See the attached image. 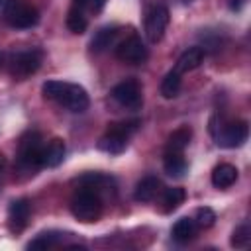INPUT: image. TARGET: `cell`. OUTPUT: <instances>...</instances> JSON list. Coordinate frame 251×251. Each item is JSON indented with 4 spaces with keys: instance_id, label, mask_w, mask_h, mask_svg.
<instances>
[{
    "instance_id": "obj_1",
    "label": "cell",
    "mask_w": 251,
    "mask_h": 251,
    "mask_svg": "<svg viewBox=\"0 0 251 251\" xmlns=\"http://www.w3.org/2000/svg\"><path fill=\"white\" fill-rule=\"evenodd\" d=\"M41 90H43V96L45 98L59 102L61 106H65L67 110H71L75 114L84 112L88 108V104H90L88 92L80 84H75V82L47 80V82H43Z\"/></svg>"
},
{
    "instance_id": "obj_2",
    "label": "cell",
    "mask_w": 251,
    "mask_h": 251,
    "mask_svg": "<svg viewBox=\"0 0 251 251\" xmlns=\"http://www.w3.org/2000/svg\"><path fill=\"white\" fill-rule=\"evenodd\" d=\"M71 212L78 222H84V224L98 222L104 212L102 196L90 188L80 186V188H76V192L71 198Z\"/></svg>"
},
{
    "instance_id": "obj_3",
    "label": "cell",
    "mask_w": 251,
    "mask_h": 251,
    "mask_svg": "<svg viewBox=\"0 0 251 251\" xmlns=\"http://www.w3.org/2000/svg\"><path fill=\"white\" fill-rule=\"evenodd\" d=\"M43 147L45 143L39 131L24 133L18 143V165L33 175L37 169L43 167Z\"/></svg>"
},
{
    "instance_id": "obj_4",
    "label": "cell",
    "mask_w": 251,
    "mask_h": 251,
    "mask_svg": "<svg viewBox=\"0 0 251 251\" xmlns=\"http://www.w3.org/2000/svg\"><path fill=\"white\" fill-rule=\"evenodd\" d=\"M137 127H139V120L108 124V129L104 131V135L98 141V149H102L106 153H112V155L122 153L127 147L129 137L137 131Z\"/></svg>"
},
{
    "instance_id": "obj_5",
    "label": "cell",
    "mask_w": 251,
    "mask_h": 251,
    "mask_svg": "<svg viewBox=\"0 0 251 251\" xmlns=\"http://www.w3.org/2000/svg\"><path fill=\"white\" fill-rule=\"evenodd\" d=\"M210 133H212V137L216 139V143L220 147L233 149V147H239L247 141L249 126L243 120H237V122L220 120V126H216V124L210 126Z\"/></svg>"
},
{
    "instance_id": "obj_6",
    "label": "cell",
    "mask_w": 251,
    "mask_h": 251,
    "mask_svg": "<svg viewBox=\"0 0 251 251\" xmlns=\"http://www.w3.org/2000/svg\"><path fill=\"white\" fill-rule=\"evenodd\" d=\"M4 18L12 27L27 29V27H33L39 22V12L27 0H6Z\"/></svg>"
},
{
    "instance_id": "obj_7",
    "label": "cell",
    "mask_w": 251,
    "mask_h": 251,
    "mask_svg": "<svg viewBox=\"0 0 251 251\" xmlns=\"http://www.w3.org/2000/svg\"><path fill=\"white\" fill-rule=\"evenodd\" d=\"M41 59L43 53L39 49H25V51H18L12 55L10 63H8V71L14 78L24 80L27 76H31L39 67H41Z\"/></svg>"
},
{
    "instance_id": "obj_8",
    "label": "cell",
    "mask_w": 251,
    "mask_h": 251,
    "mask_svg": "<svg viewBox=\"0 0 251 251\" xmlns=\"http://www.w3.org/2000/svg\"><path fill=\"white\" fill-rule=\"evenodd\" d=\"M112 98L126 110H139L143 106V90L137 78H126L112 88Z\"/></svg>"
},
{
    "instance_id": "obj_9",
    "label": "cell",
    "mask_w": 251,
    "mask_h": 251,
    "mask_svg": "<svg viewBox=\"0 0 251 251\" xmlns=\"http://www.w3.org/2000/svg\"><path fill=\"white\" fill-rule=\"evenodd\" d=\"M116 57L122 63H129V65H141L147 61L149 51L145 47V43L141 41V37L137 33H131L129 37H126L124 41H120L116 45Z\"/></svg>"
},
{
    "instance_id": "obj_10",
    "label": "cell",
    "mask_w": 251,
    "mask_h": 251,
    "mask_svg": "<svg viewBox=\"0 0 251 251\" xmlns=\"http://www.w3.org/2000/svg\"><path fill=\"white\" fill-rule=\"evenodd\" d=\"M169 25V10L163 4H155L149 8L145 16V37L149 43H159Z\"/></svg>"
},
{
    "instance_id": "obj_11",
    "label": "cell",
    "mask_w": 251,
    "mask_h": 251,
    "mask_svg": "<svg viewBox=\"0 0 251 251\" xmlns=\"http://www.w3.org/2000/svg\"><path fill=\"white\" fill-rule=\"evenodd\" d=\"M29 214H31V204L27 198H18L14 202H10L8 206V227L14 233H20L25 229L27 222H29Z\"/></svg>"
},
{
    "instance_id": "obj_12",
    "label": "cell",
    "mask_w": 251,
    "mask_h": 251,
    "mask_svg": "<svg viewBox=\"0 0 251 251\" xmlns=\"http://www.w3.org/2000/svg\"><path fill=\"white\" fill-rule=\"evenodd\" d=\"M78 184L98 192L100 196L116 194V180L112 176H108V175H102V173H88V175L78 178Z\"/></svg>"
},
{
    "instance_id": "obj_13",
    "label": "cell",
    "mask_w": 251,
    "mask_h": 251,
    "mask_svg": "<svg viewBox=\"0 0 251 251\" xmlns=\"http://www.w3.org/2000/svg\"><path fill=\"white\" fill-rule=\"evenodd\" d=\"M204 57H206V51L202 47H188L176 61V67L175 71H178L180 75L182 73H188V71H194L198 69L202 63H204Z\"/></svg>"
},
{
    "instance_id": "obj_14",
    "label": "cell",
    "mask_w": 251,
    "mask_h": 251,
    "mask_svg": "<svg viewBox=\"0 0 251 251\" xmlns=\"http://www.w3.org/2000/svg\"><path fill=\"white\" fill-rule=\"evenodd\" d=\"M65 153H67V147H65V141L61 137H53L45 147H43V167H59L65 159Z\"/></svg>"
},
{
    "instance_id": "obj_15",
    "label": "cell",
    "mask_w": 251,
    "mask_h": 251,
    "mask_svg": "<svg viewBox=\"0 0 251 251\" xmlns=\"http://www.w3.org/2000/svg\"><path fill=\"white\" fill-rule=\"evenodd\" d=\"M159 192H161V180L157 176H145L137 182L133 198L137 202H151V200H155V196Z\"/></svg>"
},
{
    "instance_id": "obj_16",
    "label": "cell",
    "mask_w": 251,
    "mask_h": 251,
    "mask_svg": "<svg viewBox=\"0 0 251 251\" xmlns=\"http://www.w3.org/2000/svg\"><path fill=\"white\" fill-rule=\"evenodd\" d=\"M198 233V226L194 222V218H180L175 222L173 229H171V235L176 243H188L190 239H194Z\"/></svg>"
},
{
    "instance_id": "obj_17",
    "label": "cell",
    "mask_w": 251,
    "mask_h": 251,
    "mask_svg": "<svg viewBox=\"0 0 251 251\" xmlns=\"http://www.w3.org/2000/svg\"><path fill=\"white\" fill-rule=\"evenodd\" d=\"M163 169L169 176H184L188 165H186V159L182 153H175V151H165V157H163Z\"/></svg>"
},
{
    "instance_id": "obj_18",
    "label": "cell",
    "mask_w": 251,
    "mask_h": 251,
    "mask_svg": "<svg viewBox=\"0 0 251 251\" xmlns=\"http://www.w3.org/2000/svg\"><path fill=\"white\" fill-rule=\"evenodd\" d=\"M237 180V169L229 163H222L212 171V184L216 188H229Z\"/></svg>"
},
{
    "instance_id": "obj_19",
    "label": "cell",
    "mask_w": 251,
    "mask_h": 251,
    "mask_svg": "<svg viewBox=\"0 0 251 251\" xmlns=\"http://www.w3.org/2000/svg\"><path fill=\"white\" fill-rule=\"evenodd\" d=\"M190 137H192V129L188 126H182L178 129H175L169 139H167V145H165V151H175V153H182L188 143H190Z\"/></svg>"
},
{
    "instance_id": "obj_20",
    "label": "cell",
    "mask_w": 251,
    "mask_h": 251,
    "mask_svg": "<svg viewBox=\"0 0 251 251\" xmlns=\"http://www.w3.org/2000/svg\"><path fill=\"white\" fill-rule=\"evenodd\" d=\"M65 235H67V233H63V231H55V229H51V231H43V233L35 235V237L27 243V249H51V247H57L59 243H63Z\"/></svg>"
},
{
    "instance_id": "obj_21",
    "label": "cell",
    "mask_w": 251,
    "mask_h": 251,
    "mask_svg": "<svg viewBox=\"0 0 251 251\" xmlns=\"http://www.w3.org/2000/svg\"><path fill=\"white\" fill-rule=\"evenodd\" d=\"M116 37H118V27H102L94 33V37L90 41V49L94 53H100V51L108 49L110 45H114Z\"/></svg>"
},
{
    "instance_id": "obj_22",
    "label": "cell",
    "mask_w": 251,
    "mask_h": 251,
    "mask_svg": "<svg viewBox=\"0 0 251 251\" xmlns=\"http://www.w3.org/2000/svg\"><path fill=\"white\" fill-rule=\"evenodd\" d=\"M180 84H182V78H180V73L178 71H169L165 75V78L161 80V96L171 100V98H176L178 92H180Z\"/></svg>"
},
{
    "instance_id": "obj_23",
    "label": "cell",
    "mask_w": 251,
    "mask_h": 251,
    "mask_svg": "<svg viewBox=\"0 0 251 251\" xmlns=\"http://www.w3.org/2000/svg\"><path fill=\"white\" fill-rule=\"evenodd\" d=\"M184 200H186V192H184V188H180V186L167 188V190L163 192V198H161L163 212H165V214L175 212V210H176Z\"/></svg>"
},
{
    "instance_id": "obj_24",
    "label": "cell",
    "mask_w": 251,
    "mask_h": 251,
    "mask_svg": "<svg viewBox=\"0 0 251 251\" xmlns=\"http://www.w3.org/2000/svg\"><path fill=\"white\" fill-rule=\"evenodd\" d=\"M67 27L73 33H84L86 27H88V20H86L84 12H80L78 8H73L71 6V10L67 14Z\"/></svg>"
},
{
    "instance_id": "obj_25",
    "label": "cell",
    "mask_w": 251,
    "mask_h": 251,
    "mask_svg": "<svg viewBox=\"0 0 251 251\" xmlns=\"http://www.w3.org/2000/svg\"><path fill=\"white\" fill-rule=\"evenodd\" d=\"M249 239H251L249 224H241V226H237V227L233 229L229 243H231V247H235V249H243V247L249 245Z\"/></svg>"
},
{
    "instance_id": "obj_26",
    "label": "cell",
    "mask_w": 251,
    "mask_h": 251,
    "mask_svg": "<svg viewBox=\"0 0 251 251\" xmlns=\"http://www.w3.org/2000/svg\"><path fill=\"white\" fill-rule=\"evenodd\" d=\"M194 222H196L198 227H204V229H206V227H212L214 222H216V214H214V210L208 208V206L198 208L196 214H194Z\"/></svg>"
},
{
    "instance_id": "obj_27",
    "label": "cell",
    "mask_w": 251,
    "mask_h": 251,
    "mask_svg": "<svg viewBox=\"0 0 251 251\" xmlns=\"http://www.w3.org/2000/svg\"><path fill=\"white\" fill-rule=\"evenodd\" d=\"M106 0H73V8H78L80 12H90L98 14L104 8Z\"/></svg>"
},
{
    "instance_id": "obj_28",
    "label": "cell",
    "mask_w": 251,
    "mask_h": 251,
    "mask_svg": "<svg viewBox=\"0 0 251 251\" xmlns=\"http://www.w3.org/2000/svg\"><path fill=\"white\" fill-rule=\"evenodd\" d=\"M241 4H243V0H229V8L231 10H239Z\"/></svg>"
},
{
    "instance_id": "obj_29",
    "label": "cell",
    "mask_w": 251,
    "mask_h": 251,
    "mask_svg": "<svg viewBox=\"0 0 251 251\" xmlns=\"http://www.w3.org/2000/svg\"><path fill=\"white\" fill-rule=\"evenodd\" d=\"M4 169H6V157L0 153V176H2V173H4Z\"/></svg>"
},
{
    "instance_id": "obj_30",
    "label": "cell",
    "mask_w": 251,
    "mask_h": 251,
    "mask_svg": "<svg viewBox=\"0 0 251 251\" xmlns=\"http://www.w3.org/2000/svg\"><path fill=\"white\" fill-rule=\"evenodd\" d=\"M2 61H4V53L0 51V65H2Z\"/></svg>"
},
{
    "instance_id": "obj_31",
    "label": "cell",
    "mask_w": 251,
    "mask_h": 251,
    "mask_svg": "<svg viewBox=\"0 0 251 251\" xmlns=\"http://www.w3.org/2000/svg\"><path fill=\"white\" fill-rule=\"evenodd\" d=\"M184 2H190V0H184Z\"/></svg>"
},
{
    "instance_id": "obj_32",
    "label": "cell",
    "mask_w": 251,
    "mask_h": 251,
    "mask_svg": "<svg viewBox=\"0 0 251 251\" xmlns=\"http://www.w3.org/2000/svg\"><path fill=\"white\" fill-rule=\"evenodd\" d=\"M0 2H2V0H0Z\"/></svg>"
}]
</instances>
